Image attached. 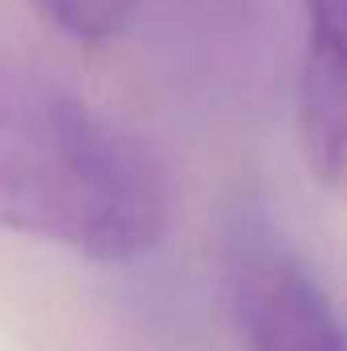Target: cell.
Instances as JSON below:
<instances>
[{
	"instance_id": "obj_4",
	"label": "cell",
	"mask_w": 347,
	"mask_h": 351,
	"mask_svg": "<svg viewBox=\"0 0 347 351\" xmlns=\"http://www.w3.org/2000/svg\"><path fill=\"white\" fill-rule=\"evenodd\" d=\"M33 8L66 37L74 41H110L119 37L135 12H139V0H33Z\"/></svg>"
},
{
	"instance_id": "obj_2",
	"label": "cell",
	"mask_w": 347,
	"mask_h": 351,
	"mask_svg": "<svg viewBox=\"0 0 347 351\" xmlns=\"http://www.w3.org/2000/svg\"><path fill=\"white\" fill-rule=\"evenodd\" d=\"M225 286L250 351H344L327 286L258 208L229 225Z\"/></svg>"
},
{
	"instance_id": "obj_1",
	"label": "cell",
	"mask_w": 347,
	"mask_h": 351,
	"mask_svg": "<svg viewBox=\"0 0 347 351\" xmlns=\"http://www.w3.org/2000/svg\"><path fill=\"white\" fill-rule=\"evenodd\" d=\"M172 225L160 156L53 78L0 62V229L90 262H135Z\"/></svg>"
},
{
	"instance_id": "obj_3",
	"label": "cell",
	"mask_w": 347,
	"mask_h": 351,
	"mask_svg": "<svg viewBox=\"0 0 347 351\" xmlns=\"http://www.w3.org/2000/svg\"><path fill=\"white\" fill-rule=\"evenodd\" d=\"M347 0H302L298 139L315 180L339 188L347 152Z\"/></svg>"
}]
</instances>
